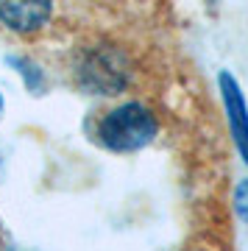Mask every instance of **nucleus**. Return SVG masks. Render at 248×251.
Listing matches in <instances>:
<instances>
[{
    "instance_id": "nucleus-1",
    "label": "nucleus",
    "mask_w": 248,
    "mask_h": 251,
    "mask_svg": "<svg viewBox=\"0 0 248 251\" xmlns=\"http://www.w3.org/2000/svg\"><path fill=\"white\" fill-rule=\"evenodd\" d=\"M159 131V123L148 106L142 103H123V106L109 109L98 123V140L109 151L128 153L140 151L151 143Z\"/></svg>"
},
{
    "instance_id": "nucleus-2",
    "label": "nucleus",
    "mask_w": 248,
    "mask_h": 251,
    "mask_svg": "<svg viewBox=\"0 0 248 251\" xmlns=\"http://www.w3.org/2000/svg\"><path fill=\"white\" fill-rule=\"evenodd\" d=\"M78 81L81 87L98 95H117L125 90L128 75H131V64L117 48L112 45H98L89 48L78 64Z\"/></svg>"
},
{
    "instance_id": "nucleus-3",
    "label": "nucleus",
    "mask_w": 248,
    "mask_h": 251,
    "mask_svg": "<svg viewBox=\"0 0 248 251\" xmlns=\"http://www.w3.org/2000/svg\"><path fill=\"white\" fill-rule=\"evenodd\" d=\"M53 0H0V25L14 34H36L50 23Z\"/></svg>"
},
{
    "instance_id": "nucleus-4",
    "label": "nucleus",
    "mask_w": 248,
    "mask_h": 251,
    "mask_svg": "<svg viewBox=\"0 0 248 251\" xmlns=\"http://www.w3.org/2000/svg\"><path fill=\"white\" fill-rule=\"evenodd\" d=\"M0 109H3V98H0Z\"/></svg>"
}]
</instances>
